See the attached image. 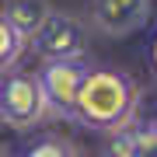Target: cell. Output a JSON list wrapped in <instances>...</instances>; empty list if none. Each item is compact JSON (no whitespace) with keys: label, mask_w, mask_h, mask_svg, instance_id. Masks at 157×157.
Instances as JSON below:
<instances>
[{"label":"cell","mask_w":157,"mask_h":157,"mask_svg":"<svg viewBox=\"0 0 157 157\" xmlns=\"http://www.w3.org/2000/svg\"><path fill=\"white\" fill-rule=\"evenodd\" d=\"M45 119H49V105H45L39 77L21 70L4 73L0 77V122L7 129L28 133V129H39Z\"/></svg>","instance_id":"7a4b0ae2"},{"label":"cell","mask_w":157,"mask_h":157,"mask_svg":"<svg viewBox=\"0 0 157 157\" xmlns=\"http://www.w3.org/2000/svg\"><path fill=\"white\" fill-rule=\"evenodd\" d=\"M28 49H35L42 56V63L49 59H84V28L77 17L52 11L45 17V25L35 32V39L28 42Z\"/></svg>","instance_id":"277c9868"},{"label":"cell","mask_w":157,"mask_h":157,"mask_svg":"<svg viewBox=\"0 0 157 157\" xmlns=\"http://www.w3.org/2000/svg\"><path fill=\"white\" fill-rule=\"evenodd\" d=\"M17 157H84L77 143L63 140V136H39L35 143H28Z\"/></svg>","instance_id":"9c48e42d"},{"label":"cell","mask_w":157,"mask_h":157,"mask_svg":"<svg viewBox=\"0 0 157 157\" xmlns=\"http://www.w3.org/2000/svg\"><path fill=\"white\" fill-rule=\"evenodd\" d=\"M101 157H157V136L143 122H133L129 129H122L108 140Z\"/></svg>","instance_id":"52a82bcc"},{"label":"cell","mask_w":157,"mask_h":157,"mask_svg":"<svg viewBox=\"0 0 157 157\" xmlns=\"http://www.w3.org/2000/svg\"><path fill=\"white\" fill-rule=\"evenodd\" d=\"M147 63H150V70L157 77V28L150 32V39H147Z\"/></svg>","instance_id":"30bf717a"},{"label":"cell","mask_w":157,"mask_h":157,"mask_svg":"<svg viewBox=\"0 0 157 157\" xmlns=\"http://www.w3.org/2000/svg\"><path fill=\"white\" fill-rule=\"evenodd\" d=\"M154 11V0H91V21L108 39H126V35L147 28Z\"/></svg>","instance_id":"5b68a950"},{"label":"cell","mask_w":157,"mask_h":157,"mask_svg":"<svg viewBox=\"0 0 157 157\" xmlns=\"http://www.w3.org/2000/svg\"><path fill=\"white\" fill-rule=\"evenodd\" d=\"M87 63L84 59H49L42 63V70L35 73L42 84L45 105H49V115L70 119L73 122V105H77V91L87 77Z\"/></svg>","instance_id":"3957f363"},{"label":"cell","mask_w":157,"mask_h":157,"mask_svg":"<svg viewBox=\"0 0 157 157\" xmlns=\"http://www.w3.org/2000/svg\"><path fill=\"white\" fill-rule=\"evenodd\" d=\"M140 112V87L133 77L122 70L108 67H91L84 84L77 91V105H73V122L91 129V133H122L136 122Z\"/></svg>","instance_id":"6da1fadb"},{"label":"cell","mask_w":157,"mask_h":157,"mask_svg":"<svg viewBox=\"0 0 157 157\" xmlns=\"http://www.w3.org/2000/svg\"><path fill=\"white\" fill-rule=\"evenodd\" d=\"M0 157H17V154H14V150H11L7 143H0Z\"/></svg>","instance_id":"7c38bea8"},{"label":"cell","mask_w":157,"mask_h":157,"mask_svg":"<svg viewBox=\"0 0 157 157\" xmlns=\"http://www.w3.org/2000/svg\"><path fill=\"white\" fill-rule=\"evenodd\" d=\"M143 126H147V129H150V133H154V136H157V112H154V115H150V119H147V122H143Z\"/></svg>","instance_id":"8fae6325"},{"label":"cell","mask_w":157,"mask_h":157,"mask_svg":"<svg viewBox=\"0 0 157 157\" xmlns=\"http://www.w3.org/2000/svg\"><path fill=\"white\" fill-rule=\"evenodd\" d=\"M0 14L11 21V28L21 35L25 42H32L35 32L45 25V17L52 14V7H49V0H7Z\"/></svg>","instance_id":"8992f818"},{"label":"cell","mask_w":157,"mask_h":157,"mask_svg":"<svg viewBox=\"0 0 157 157\" xmlns=\"http://www.w3.org/2000/svg\"><path fill=\"white\" fill-rule=\"evenodd\" d=\"M25 52H28V42H25L21 35L11 28V21L0 14V77L17 70V63H21Z\"/></svg>","instance_id":"ba28073f"}]
</instances>
